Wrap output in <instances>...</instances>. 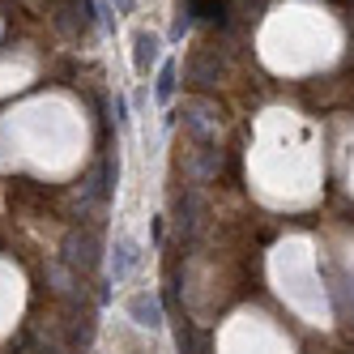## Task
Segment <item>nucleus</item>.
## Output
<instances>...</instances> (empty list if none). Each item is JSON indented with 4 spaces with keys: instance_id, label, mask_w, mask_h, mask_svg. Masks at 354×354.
Segmentation results:
<instances>
[{
    "instance_id": "nucleus-1",
    "label": "nucleus",
    "mask_w": 354,
    "mask_h": 354,
    "mask_svg": "<svg viewBox=\"0 0 354 354\" xmlns=\"http://www.w3.org/2000/svg\"><path fill=\"white\" fill-rule=\"evenodd\" d=\"M60 261L82 277L98 273V265H103V239H98L94 226H73L64 235V243H60Z\"/></svg>"
},
{
    "instance_id": "nucleus-2",
    "label": "nucleus",
    "mask_w": 354,
    "mask_h": 354,
    "mask_svg": "<svg viewBox=\"0 0 354 354\" xmlns=\"http://www.w3.org/2000/svg\"><path fill=\"white\" fill-rule=\"evenodd\" d=\"M43 282H47V295H56L60 303H77V308H90V286L82 273H73L64 261H52L43 269Z\"/></svg>"
},
{
    "instance_id": "nucleus-3",
    "label": "nucleus",
    "mask_w": 354,
    "mask_h": 354,
    "mask_svg": "<svg viewBox=\"0 0 354 354\" xmlns=\"http://www.w3.org/2000/svg\"><path fill=\"white\" fill-rule=\"evenodd\" d=\"M52 26L64 39H82L94 26V5L90 0H56L52 5Z\"/></svg>"
},
{
    "instance_id": "nucleus-4",
    "label": "nucleus",
    "mask_w": 354,
    "mask_h": 354,
    "mask_svg": "<svg viewBox=\"0 0 354 354\" xmlns=\"http://www.w3.org/2000/svg\"><path fill=\"white\" fill-rule=\"evenodd\" d=\"M158 56H162L158 35L137 30V35H133V68H137V77H149V73L158 68Z\"/></svg>"
},
{
    "instance_id": "nucleus-5",
    "label": "nucleus",
    "mask_w": 354,
    "mask_h": 354,
    "mask_svg": "<svg viewBox=\"0 0 354 354\" xmlns=\"http://www.w3.org/2000/svg\"><path fill=\"white\" fill-rule=\"evenodd\" d=\"M129 316L141 324V328H162V299L158 295H149V290H137L133 299H129Z\"/></svg>"
},
{
    "instance_id": "nucleus-6",
    "label": "nucleus",
    "mask_w": 354,
    "mask_h": 354,
    "mask_svg": "<svg viewBox=\"0 0 354 354\" xmlns=\"http://www.w3.org/2000/svg\"><path fill=\"white\" fill-rule=\"evenodd\" d=\"M137 265H141L137 243H133L129 235H120V239H115V252H111V282H129Z\"/></svg>"
},
{
    "instance_id": "nucleus-7",
    "label": "nucleus",
    "mask_w": 354,
    "mask_h": 354,
    "mask_svg": "<svg viewBox=\"0 0 354 354\" xmlns=\"http://www.w3.org/2000/svg\"><path fill=\"white\" fill-rule=\"evenodd\" d=\"M184 5L192 9V17H209V21H218V26H231V5L226 0H184Z\"/></svg>"
},
{
    "instance_id": "nucleus-8",
    "label": "nucleus",
    "mask_w": 354,
    "mask_h": 354,
    "mask_svg": "<svg viewBox=\"0 0 354 354\" xmlns=\"http://www.w3.org/2000/svg\"><path fill=\"white\" fill-rule=\"evenodd\" d=\"M175 77H180V73H175V64L167 60V64L158 68V86H154V94H158V103H171V94H175Z\"/></svg>"
},
{
    "instance_id": "nucleus-9",
    "label": "nucleus",
    "mask_w": 354,
    "mask_h": 354,
    "mask_svg": "<svg viewBox=\"0 0 354 354\" xmlns=\"http://www.w3.org/2000/svg\"><path fill=\"white\" fill-rule=\"evenodd\" d=\"M111 5H115V13H129V9H133V0H111Z\"/></svg>"
},
{
    "instance_id": "nucleus-10",
    "label": "nucleus",
    "mask_w": 354,
    "mask_h": 354,
    "mask_svg": "<svg viewBox=\"0 0 354 354\" xmlns=\"http://www.w3.org/2000/svg\"><path fill=\"white\" fill-rule=\"evenodd\" d=\"M52 5H56V0H52Z\"/></svg>"
}]
</instances>
